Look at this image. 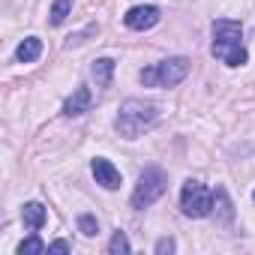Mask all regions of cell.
<instances>
[{
  "label": "cell",
  "mask_w": 255,
  "mask_h": 255,
  "mask_svg": "<svg viewBox=\"0 0 255 255\" xmlns=\"http://www.w3.org/2000/svg\"><path fill=\"white\" fill-rule=\"evenodd\" d=\"M213 57H219L228 66H243L246 63V48H243V27L237 21L219 18L213 21Z\"/></svg>",
  "instance_id": "obj_1"
},
{
  "label": "cell",
  "mask_w": 255,
  "mask_h": 255,
  "mask_svg": "<svg viewBox=\"0 0 255 255\" xmlns=\"http://www.w3.org/2000/svg\"><path fill=\"white\" fill-rule=\"evenodd\" d=\"M159 111L153 102H144V99H126L120 105V114H117V132L123 138H138L144 129L156 123Z\"/></svg>",
  "instance_id": "obj_2"
},
{
  "label": "cell",
  "mask_w": 255,
  "mask_h": 255,
  "mask_svg": "<svg viewBox=\"0 0 255 255\" xmlns=\"http://www.w3.org/2000/svg\"><path fill=\"white\" fill-rule=\"evenodd\" d=\"M189 75V60L186 57H168L162 63H153L141 69V81L147 87H174Z\"/></svg>",
  "instance_id": "obj_3"
},
{
  "label": "cell",
  "mask_w": 255,
  "mask_h": 255,
  "mask_svg": "<svg viewBox=\"0 0 255 255\" xmlns=\"http://www.w3.org/2000/svg\"><path fill=\"white\" fill-rule=\"evenodd\" d=\"M168 189V177L162 168H147L141 177H138V186L132 192V207H150L156 198H162V192Z\"/></svg>",
  "instance_id": "obj_4"
},
{
  "label": "cell",
  "mask_w": 255,
  "mask_h": 255,
  "mask_svg": "<svg viewBox=\"0 0 255 255\" xmlns=\"http://www.w3.org/2000/svg\"><path fill=\"white\" fill-rule=\"evenodd\" d=\"M180 207H183L186 216L201 219V216H207L213 210V192L198 180H186L183 189H180Z\"/></svg>",
  "instance_id": "obj_5"
},
{
  "label": "cell",
  "mask_w": 255,
  "mask_h": 255,
  "mask_svg": "<svg viewBox=\"0 0 255 255\" xmlns=\"http://www.w3.org/2000/svg\"><path fill=\"white\" fill-rule=\"evenodd\" d=\"M159 21V9L156 6H132L123 15V24L129 30H150Z\"/></svg>",
  "instance_id": "obj_6"
},
{
  "label": "cell",
  "mask_w": 255,
  "mask_h": 255,
  "mask_svg": "<svg viewBox=\"0 0 255 255\" xmlns=\"http://www.w3.org/2000/svg\"><path fill=\"white\" fill-rule=\"evenodd\" d=\"M90 168H93V177H96V183H99L102 189H117V186H120V171H117L108 159L96 156Z\"/></svg>",
  "instance_id": "obj_7"
},
{
  "label": "cell",
  "mask_w": 255,
  "mask_h": 255,
  "mask_svg": "<svg viewBox=\"0 0 255 255\" xmlns=\"http://www.w3.org/2000/svg\"><path fill=\"white\" fill-rule=\"evenodd\" d=\"M90 102H93L90 87H75V93L63 102V114H66V117H78V114L90 111Z\"/></svg>",
  "instance_id": "obj_8"
},
{
  "label": "cell",
  "mask_w": 255,
  "mask_h": 255,
  "mask_svg": "<svg viewBox=\"0 0 255 255\" xmlns=\"http://www.w3.org/2000/svg\"><path fill=\"white\" fill-rule=\"evenodd\" d=\"M45 219H48V210H45L39 201H30V204L21 207V222H24V228L39 231V228L45 225Z\"/></svg>",
  "instance_id": "obj_9"
},
{
  "label": "cell",
  "mask_w": 255,
  "mask_h": 255,
  "mask_svg": "<svg viewBox=\"0 0 255 255\" xmlns=\"http://www.w3.org/2000/svg\"><path fill=\"white\" fill-rule=\"evenodd\" d=\"M39 54H42V39H36V36H27V39L18 45V51H15V60H18V63H33Z\"/></svg>",
  "instance_id": "obj_10"
},
{
  "label": "cell",
  "mask_w": 255,
  "mask_h": 255,
  "mask_svg": "<svg viewBox=\"0 0 255 255\" xmlns=\"http://www.w3.org/2000/svg\"><path fill=\"white\" fill-rule=\"evenodd\" d=\"M90 72H93V78H96L99 87H108V84H111V75H114V60H111V57H99Z\"/></svg>",
  "instance_id": "obj_11"
},
{
  "label": "cell",
  "mask_w": 255,
  "mask_h": 255,
  "mask_svg": "<svg viewBox=\"0 0 255 255\" xmlns=\"http://www.w3.org/2000/svg\"><path fill=\"white\" fill-rule=\"evenodd\" d=\"M213 207L219 210V219H222V222H231V219H234V207H231V198H228V192H225L222 186L213 192Z\"/></svg>",
  "instance_id": "obj_12"
},
{
  "label": "cell",
  "mask_w": 255,
  "mask_h": 255,
  "mask_svg": "<svg viewBox=\"0 0 255 255\" xmlns=\"http://www.w3.org/2000/svg\"><path fill=\"white\" fill-rule=\"evenodd\" d=\"M48 252V246L36 237V234H30L27 240H21V246H18V255H45Z\"/></svg>",
  "instance_id": "obj_13"
},
{
  "label": "cell",
  "mask_w": 255,
  "mask_h": 255,
  "mask_svg": "<svg viewBox=\"0 0 255 255\" xmlns=\"http://www.w3.org/2000/svg\"><path fill=\"white\" fill-rule=\"evenodd\" d=\"M72 12V0H54L51 6V24H63Z\"/></svg>",
  "instance_id": "obj_14"
},
{
  "label": "cell",
  "mask_w": 255,
  "mask_h": 255,
  "mask_svg": "<svg viewBox=\"0 0 255 255\" xmlns=\"http://www.w3.org/2000/svg\"><path fill=\"white\" fill-rule=\"evenodd\" d=\"M108 252H111V255H126V252H129V240H126L123 231H114V237H111V243H108Z\"/></svg>",
  "instance_id": "obj_15"
},
{
  "label": "cell",
  "mask_w": 255,
  "mask_h": 255,
  "mask_svg": "<svg viewBox=\"0 0 255 255\" xmlns=\"http://www.w3.org/2000/svg\"><path fill=\"white\" fill-rule=\"evenodd\" d=\"M78 231H81L84 237H93V234H99V222H96L90 213H84V216H78Z\"/></svg>",
  "instance_id": "obj_16"
},
{
  "label": "cell",
  "mask_w": 255,
  "mask_h": 255,
  "mask_svg": "<svg viewBox=\"0 0 255 255\" xmlns=\"http://www.w3.org/2000/svg\"><path fill=\"white\" fill-rule=\"evenodd\" d=\"M156 252H159V255H165V252H174V240H171V237H162V240L156 243Z\"/></svg>",
  "instance_id": "obj_17"
},
{
  "label": "cell",
  "mask_w": 255,
  "mask_h": 255,
  "mask_svg": "<svg viewBox=\"0 0 255 255\" xmlns=\"http://www.w3.org/2000/svg\"><path fill=\"white\" fill-rule=\"evenodd\" d=\"M48 252H69V243H66V240H54V243L48 246Z\"/></svg>",
  "instance_id": "obj_18"
},
{
  "label": "cell",
  "mask_w": 255,
  "mask_h": 255,
  "mask_svg": "<svg viewBox=\"0 0 255 255\" xmlns=\"http://www.w3.org/2000/svg\"><path fill=\"white\" fill-rule=\"evenodd\" d=\"M252 198H255V192H252Z\"/></svg>",
  "instance_id": "obj_19"
}]
</instances>
